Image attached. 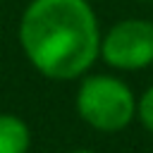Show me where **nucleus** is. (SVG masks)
I'll return each instance as SVG.
<instances>
[{
    "instance_id": "nucleus-4",
    "label": "nucleus",
    "mask_w": 153,
    "mask_h": 153,
    "mask_svg": "<svg viewBox=\"0 0 153 153\" xmlns=\"http://www.w3.org/2000/svg\"><path fill=\"white\" fill-rule=\"evenodd\" d=\"M31 131L29 124L12 112H0V153H29Z\"/></svg>"
},
{
    "instance_id": "nucleus-3",
    "label": "nucleus",
    "mask_w": 153,
    "mask_h": 153,
    "mask_svg": "<svg viewBox=\"0 0 153 153\" xmlns=\"http://www.w3.org/2000/svg\"><path fill=\"white\" fill-rule=\"evenodd\" d=\"M100 60L117 72H139L153 65V22L129 17L100 36Z\"/></svg>"
},
{
    "instance_id": "nucleus-5",
    "label": "nucleus",
    "mask_w": 153,
    "mask_h": 153,
    "mask_svg": "<svg viewBox=\"0 0 153 153\" xmlns=\"http://www.w3.org/2000/svg\"><path fill=\"white\" fill-rule=\"evenodd\" d=\"M136 120L153 134V86H148L139 98H136Z\"/></svg>"
},
{
    "instance_id": "nucleus-2",
    "label": "nucleus",
    "mask_w": 153,
    "mask_h": 153,
    "mask_svg": "<svg viewBox=\"0 0 153 153\" xmlns=\"http://www.w3.org/2000/svg\"><path fill=\"white\" fill-rule=\"evenodd\" d=\"M79 117L96 131L115 134L136 120V96L115 74H84L74 96Z\"/></svg>"
},
{
    "instance_id": "nucleus-6",
    "label": "nucleus",
    "mask_w": 153,
    "mask_h": 153,
    "mask_svg": "<svg viewBox=\"0 0 153 153\" xmlns=\"http://www.w3.org/2000/svg\"><path fill=\"white\" fill-rule=\"evenodd\" d=\"M67 153H96V151H88V148H74V151H67Z\"/></svg>"
},
{
    "instance_id": "nucleus-1",
    "label": "nucleus",
    "mask_w": 153,
    "mask_h": 153,
    "mask_svg": "<svg viewBox=\"0 0 153 153\" xmlns=\"http://www.w3.org/2000/svg\"><path fill=\"white\" fill-rule=\"evenodd\" d=\"M100 26L88 0H31L19 19V45L53 81L81 79L100 57Z\"/></svg>"
}]
</instances>
